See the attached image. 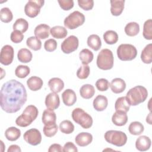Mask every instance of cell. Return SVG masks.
Wrapping results in <instances>:
<instances>
[{
  "mask_svg": "<svg viewBox=\"0 0 152 152\" xmlns=\"http://www.w3.org/2000/svg\"><path fill=\"white\" fill-rule=\"evenodd\" d=\"M27 99L26 89L21 83L11 80L2 85L0 92V105L5 112L13 113L18 112Z\"/></svg>",
  "mask_w": 152,
  "mask_h": 152,
  "instance_id": "1",
  "label": "cell"
},
{
  "mask_svg": "<svg viewBox=\"0 0 152 152\" xmlns=\"http://www.w3.org/2000/svg\"><path fill=\"white\" fill-rule=\"evenodd\" d=\"M147 97V90L142 86H137L129 89L125 96L126 100L130 106H137L144 102Z\"/></svg>",
  "mask_w": 152,
  "mask_h": 152,
  "instance_id": "2",
  "label": "cell"
},
{
  "mask_svg": "<svg viewBox=\"0 0 152 152\" xmlns=\"http://www.w3.org/2000/svg\"><path fill=\"white\" fill-rule=\"evenodd\" d=\"M38 114V109L35 106L28 105L25 108L22 114L17 117L15 124L20 127H27L36 119Z\"/></svg>",
  "mask_w": 152,
  "mask_h": 152,
  "instance_id": "3",
  "label": "cell"
},
{
  "mask_svg": "<svg viewBox=\"0 0 152 152\" xmlns=\"http://www.w3.org/2000/svg\"><path fill=\"white\" fill-rule=\"evenodd\" d=\"M114 58L112 52L109 49H103L99 53L96 64L97 67L102 70H109L113 68Z\"/></svg>",
  "mask_w": 152,
  "mask_h": 152,
  "instance_id": "4",
  "label": "cell"
},
{
  "mask_svg": "<svg viewBox=\"0 0 152 152\" xmlns=\"http://www.w3.org/2000/svg\"><path fill=\"white\" fill-rule=\"evenodd\" d=\"M72 119L84 129H88L93 125L92 117L80 107L74 109L71 113Z\"/></svg>",
  "mask_w": 152,
  "mask_h": 152,
  "instance_id": "5",
  "label": "cell"
},
{
  "mask_svg": "<svg viewBox=\"0 0 152 152\" xmlns=\"http://www.w3.org/2000/svg\"><path fill=\"white\" fill-rule=\"evenodd\" d=\"M104 137L106 142L117 147L124 146L127 141L126 135L121 131H107L105 132Z\"/></svg>",
  "mask_w": 152,
  "mask_h": 152,
  "instance_id": "6",
  "label": "cell"
},
{
  "mask_svg": "<svg viewBox=\"0 0 152 152\" xmlns=\"http://www.w3.org/2000/svg\"><path fill=\"white\" fill-rule=\"evenodd\" d=\"M116 53L120 60L122 61H129L136 58L137 50L131 44H121L118 47Z\"/></svg>",
  "mask_w": 152,
  "mask_h": 152,
  "instance_id": "7",
  "label": "cell"
},
{
  "mask_svg": "<svg viewBox=\"0 0 152 152\" xmlns=\"http://www.w3.org/2000/svg\"><path fill=\"white\" fill-rule=\"evenodd\" d=\"M84 21V15L78 11H75L64 19V24L66 28L73 30L82 26Z\"/></svg>",
  "mask_w": 152,
  "mask_h": 152,
  "instance_id": "8",
  "label": "cell"
},
{
  "mask_svg": "<svg viewBox=\"0 0 152 152\" xmlns=\"http://www.w3.org/2000/svg\"><path fill=\"white\" fill-rule=\"evenodd\" d=\"M43 0H30L24 7V12L27 16L30 18H34L39 15L41 8L43 6Z\"/></svg>",
  "mask_w": 152,
  "mask_h": 152,
  "instance_id": "9",
  "label": "cell"
},
{
  "mask_svg": "<svg viewBox=\"0 0 152 152\" xmlns=\"http://www.w3.org/2000/svg\"><path fill=\"white\" fill-rule=\"evenodd\" d=\"M79 40L77 37L71 35L65 39L61 43V50L66 54L71 53L78 49Z\"/></svg>",
  "mask_w": 152,
  "mask_h": 152,
  "instance_id": "10",
  "label": "cell"
},
{
  "mask_svg": "<svg viewBox=\"0 0 152 152\" xmlns=\"http://www.w3.org/2000/svg\"><path fill=\"white\" fill-rule=\"evenodd\" d=\"M23 138L28 144L35 146L40 144L42 135L37 129L31 128L25 132L23 135Z\"/></svg>",
  "mask_w": 152,
  "mask_h": 152,
  "instance_id": "11",
  "label": "cell"
},
{
  "mask_svg": "<svg viewBox=\"0 0 152 152\" xmlns=\"http://www.w3.org/2000/svg\"><path fill=\"white\" fill-rule=\"evenodd\" d=\"M14 51L13 48L9 45L4 46L1 50L0 62L4 65H9L13 61Z\"/></svg>",
  "mask_w": 152,
  "mask_h": 152,
  "instance_id": "12",
  "label": "cell"
},
{
  "mask_svg": "<svg viewBox=\"0 0 152 152\" xmlns=\"http://www.w3.org/2000/svg\"><path fill=\"white\" fill-rule=\"evenodd\" d=\"M45 103L47 109L53 110H55L60 105L59 97L56 93H50L46 96Z\"/></svg>",
  "mask_w": 152,
  "mask_h": 152,
  "instance_id": "13",
  "label": "cell"
},
{
  "mask_svg": "<svg viewBox=\"0 0 152 152\" xmlns=\"http://www.w3.org/2000/svg\"><path fill=\"white\" fill-rule=\"evenodd\" d=\"M151 144V141L150 138L145 135H142L139 137L135 141V147L140 151H145L148 150Z\"/></svg>",
  "mask_w": 152,
  "mask_h": 152,
  "instance_id": "14",
  "label": "cell"
},
{
  "mask_svg": "<svg viewBox=\"0 0 152 152\" xmlns=\"http://www.w3.org/2000/svg\"><path fill=\"white\" fill-rule=\"evenodd\" d=\"M63 103L67 106L74 105L77 101V96L75 91L71 89L65 90L62 94Z\"/></svg>",
  "mask_w": 152,
  "mask_h": 152,
  "instance_id": "15",
  "label": "cell"
},
{
  "mask_svg": "<svg viewBox=\"0 0 152 152\" xmlns=\"http://www.w3.org/2000/svg\"><path fill=\"white\" fill-rule=\"evenodd\" d=\"M93 141V136L90 133L82 132L79 133L75 138L76 144L80 147H85L89 145Z\"/></svg>",
  "mask_w": 152,
  "mask_h": 152,
  "instance_id": "16",
  "label": "cell"
},
{
  "mask_svg": "<svg viewBox=\"0 0 152 152\" xmlns=\"http://www.w3.org/2000/svg\"><path fill=\"white\" fill-rule=\"evenodd\" d=\"M112 122L116 126L125 125L128 121V116L126 112L122 110H116L112 117Z\"/></svg>",
  "mask_w": 152,
  "mask_h": 152,
  "instance_id": "17",
  "label": "cell"
},
{
  "mask_svg": "<svg viewBox=\"0 0 152 152\" xmlns=\"http://www.w3.org/2000/svg\"><path fill=\"white\" fill-rule=\"evenodd\" d=\"M50 27L46 24H40L36 27L34 30L35 36L39 39H45L49 37Z\"/></svg>",
  "mask_w": 152,
  "mask_h": 152,
  "instance_id": "18",
  "label": "cell"
},
{
  "mask_svg": "<svg viewBox=\"0 0 152 152\" xmlns=\"http://www.w3.org/2000/svg\"><path fill=\"white\" fill-rule=\"evenodd\" d=\"M110 87L113 93L115 94L121 93L126 88V83L123 79L115 78L112 80L110 84Z\"/></svg>",
  "mask_w": 152,
  "mask_h": 152,
  "instance_id": "19",
  "label": "cell"
},
{
  "mask_svg": "<svg viewBox=\"0 0 152 152\" xmlns=\"http://www.w3.org/2000/svg\"><path fill=\"white\" fill-rule=\"evenodd\" d=\"M94 109L98 111L102 112L104 110L108 105V100L107 97L103 95H98L94 99L93 102Z\"/></svg>",
  "mask_w": 152,
  "mask_h": 152,
  "instance_id": "20",
  "label": "cell"
},
{
  "mask_svg": "<svg viewBox=\"0 0 152 152\" xmlns=\"http://www.w3.org/2000/svg\"><path fill=\"white\" fill-rule=\"evenodd\" d=\"M56 115L53 110L45 109L42 114V121L45 125H49L56 124Z\"/></svg>",
  "mask_w": 152,
  "mask_h": 152,
  "instance_id": "21",
  "label": "cell"
},
{
  "mask_svg": "<svg viewBox=\"0 0 152 152\" xmlns=\"http://www.w3.org/2000/svg\"><path fill=\"white\" fill-rule=\"evenodd\" d=\"M110 12L114 16L120 15L124 9V0H111Z\"/></svg>",
  "mask_w": 152,
  "mask_h": 152,
  "instance_id": "22",
  "label": "cell"
},
{
  "mask_svg": "<svg viewBox=\"0 0 152 152\" xmlns=\"http://www.w3.org/2000/svg\"><path fill=\"white\" fill-rule=\"evenodd\" d=\"M48 86L52 92L58 93L64 88V83L61 78L54 77L49 80Z\"/></svg>",
  "mask_w": 152,
  "mask_h": 152,
  "instance_id": "23",
  "label": "cell"
},
{
  "mask_svg": "<svg viewBox=\"0 0 152 152\" xmlns=\"http://www.w3.org/2000/svg\"><path fill=\"white\" fill-rule=\"evenodd\" d=\"M43 84V80L41 78L37 76H32L27 81V85L30 90L33 91L40 90Z\"/></svg>",
  "mask_w": 152,
  "mask_h": 152,
  "instance_id": "24",
  "label": "cell"
},
{
  "mask_svg": "<svg viewBox=\"0 0 152 152\" xmlns=\"http://www.w3.org/2000/svg\"><path fill=\"white\" fill-rule=\"evenodd\" d=\"M80 96L85 99H91L95 94L94 87L93 86L89 84H84L80 89Z\"/></svg>",
  "mask_w": 152,
  "mask_h": 152,
  "instance_id": "25",
  "label": "cell"
},
{
  "mask_svg": "<svg viewBox=\"0 0 152 152\" xmlns=\"http://www.w3.org/2000/svg\"><path fill=\"white\" fill-rule=\"evenodd\" d=\"M87 45L94 51L99 50L102 46V41L97 34H91L87 38Z\"/></svg>",
  "mask_w": 152,
  "mask_h": 152,
  "instance_id": "26",
  "label": "cell"
},
{
  "mask_svg": "<svg viewBox=\"0 0 152 152\" xmlns=\"http://www.w3.org/2000/svg\"><path fill=\"white\" fill-rule=\"evenodd\" d=\"M5 138L10 141H16L21 136V131L16 127L11 126L5 130Z\"/></svg>",
  "mask_w": 152,
  "mask_h": 152,
  "instance_id": "27",
  "label": "cell"
},
{
  "mask_svg": "<svg viewBox=\"0 0 152 152\" xmlns=\"http://www.w3.org/2000/svg\"><path fill=\"white\" fill-rule=\"evenodd\" d=\"M141 59L144 64H150L152 62V44L149 43L145 46L141 53Z\"/></svg>",
  "mask_w": 152,
  "mask_h": 152,
  "instance_id": "28",
  "label": "cell"
},
{
  "mask_svg": "<svg viewBox=\"0 0 152 152\" xmlns=\"http://www.w3.org/2000/svg\"><path fill=\"white\" fill-rule=\"evenodd\" d=\"M50 33L53 37L61 39L66 36L68 31L65 27L61 26H56L50 28Z\"/></svg>",
  "mask_w": 152,
  "mask_h": 152,
  "instance_id": "29",
  "label": "cell"
},
{
  "mask_svg": "<svg viewBox=\"0 0 152 152\" xmlns=\"http://www.w3.org/2000/svg\"><path fill=\"white\" fill-rule=\"evenodd\" d=\"M33 55L31 51L26 48L20 49L17 53V58L18 61L22 63H28L32 59Z\"/></svg>",
  "mask_w": 152,
  "mask_h": 152,
  "instance_id": "30",
  "label": "cell"
},
{
  "mask_svg": "<svg viewBox=\"0 0 152 152\" xmlns=\"http://www.w3.org/2000/svg\"><path fill=\"white\" fill-rule=\"evenodd\" d=\"M124 30L127 36H135L140 32V26L136 22H130L125 26Z\"/></svg>",
  "mask_w": 152,
  "mask_h": 152,
  "instance_id": "31",
  "label": "cell"
},
{
  "mask_svg": "<svg viewBox=\"0 0 152 152\" xmlns=\"http://www.w3.org/2000/svg\"><path fill=\"white\" fill-rule=\"evenodd\" d=\"M79 58L83 65H88L93 59V52L88 49H83L79 53Z\"/></svg>",
  "mask_w": 152,
  "mask_h": 152,
  "instance_id": "32",
  "label": "cell"
},
{
  "mask_svg": "<svg viewBox=\"0 0 152 152\" xmlns=\"http://www.w3.org/2000/svg\"><path fill=\"white\" fill-rule=\"evenodd\" d=\"M144 130V125L138 121L131 122L128 126V131L129 133L134 135H139L141 134Z\"/></svg>",
  "mask_w": 152,
  "mask_h": 152,
  "instance_id": "33",
  "label": "cell"
},
{
  "mask_svg": "<svg viewBox=\"0 0 152 152\" xmlns=\"http://www.w3.org/2000/svg\"><path fill=\"white\" fill-rule=\"evenodd\" d=\"M130 105L128 104L125 96L120 97L117 99L115 103V109L116 110H122L125 112L129 111Z\"/></svg>",
  "mask_w": 152,
  "mask_h": 152,
  "instance_id": "34",
  "label": "cell"
},
{
  "mask_svg": "<svg viewBox=\"0 0 152 152\" xmlns=\"http://www.w3.org/2000/svg\"><path fill=\"white\" fill-rule=\"evenodd\" d=\"M14 30H18L22 33H25L28 28V23L24 18H18L12 26Z\"/></svg>",
  "mask_w": 152,
  "mask_h": 152,
  "instance_id": "35",
  "label": "cell"
},
{
  "mask_svg": "<svg viewBox=\"0 0 152 152\" xmlns=\"http://www.w3.org/2000/svg\"><path fill=\"white\" fill-rule=\"evenodd\" d=\"M103 39L108 45L115 44L118 40V35L113 30H107L103 34Z\"/></svg>",
  "mask_w": 152,
  "mask_h": 152,
  "instance_id": "36",
  "label": "cell"
},
{
  "mask_svg": "<svg viewBox=\"0 0 152 152\" xmlns=\"http://www.w3.org/2000/svg\"><path fill=\"white\" fill-rule=\"evenodd\" d=\"M26 45L29 48L34 51L39 50L42 48V42L36 36L29 37L26 40Z\"/></svg>",
  "mask_w": 152,
  "mask_h": 152,
  "instance_id": "37",
  "label": "cell"
},
{
  "mask_svg": "<svg viewBox=\"0 0 152 152\" xmlns=\"http://www.w3.org/2000/svg\"><path fill=\"white\" fill-rule=\"evenodd\" d=\"M59 129L64 134H71L74 130V124L69 120H64L59 124Z\"/></svg>",
  "mask_w": 152,
  "mask_h": 152,
  "instance_id": "38",
  "label": "cell"
},
{
  "mask_svg": "<svg viewBox=\"0 0 152 152\" xmlns=\"http://www.w3.org/2000/svg\"><path fill=\"white\" fill-rule=\"evenodd\" d=\"M143 37L147 40L152 39V20L148 19L145 21L143 26Z\"/></svg>",
  "mask_w": 152,
  "mask_h": 152,
  "instance_id": "39",
  "label": "cell"
},
{
  "mask_svg": "<svg viewBox=\"0 0 152 152\" xmlns=\"http://www.w3.org/2000/svg\"><path fill=\"white\" fill-rule=\"evenodd\" d=\"M13 15L10 8L7 7L2 8L0 11V19L2 22L8 23L12 20Z\"/></svg>",
  "mask_w": 152,
  "mask_h": 152,
  "instance_id": "40",
  "label": "cell"
},
{
  "mask_svg": "<svg viewBox=\"0 0 152 152\" xmlns=\"http://www.w3.org/2000/svg\"><path fill=\"white\" fill-rule=\"evenodd\" d=\"M30 69L27 65H20L16 68L15 70V75L20 78H26L30 74Z\"/></svg>",
  "mask_w": 152,
  "mask_h": 152,
  "instance_id": "41",
  "label": "cell"
},
{
  "mask_svg": "<svg viewBox=\"0 0 152 152\" xmlns=\"http://www.w3.org/2000/svg\"><path fill=\"white\" fill-rule=\"evenodd\" d=\"M58 127L56 124L45 125L43 128V131L44 135L47 137H53L58 132Z\"/></svg>",
  "mask_w": 152,
  "mask_h": 152,
  "instance_id": "42",
  "label": "cell"
},
{
  "mask_svg": "<svg viewBox=\"0 0 152 152\" xmlns=\"http://www.w3.org/2000/svg\"><path fill=\"white\" fill-rule=\"evenodd\" d=\"M90 67L88 65H81L77 71V76L78 78L81 80H84L88 78L90 75Z\"/></svg>",
  "mask_w": 152,
  "mask_h": 152,
  "instance_id": "43",
  "label": "cell"
},
{
  "mask_svg": "<svg viewBox=\"0 0 152 152\" xmlns=\"http://www.w3.org/2000/svg\"><path fill=\"white\" fill-rule=\"evenodd\" d=\"M109 86V82L105 78H100L96 82V87L97 89L100 91H105L107 90Z\"/></svg>",
  "mask_w": 152,
  "mask_h": 152,
  "instance_id": "44",
  "label": "cell"
},
{
  "mask_svg": "<svg viewBox=\"0 0 152 152\" xmlns=\"http://www.w3.org/2000/svg\"><path fill=\"white\" fill-rule=\"evenodd\" d=\"M79 7L85 11H90L94 7V1L93 0H78Z\"/></svg>",
  "mask_w": 152,
  "mask_h": 152,
  "instance_id": "45",
  "label": "cell"
},
{
  "mask_svg": "<svg viewBox=\"0 0 152 152\" xmlns=\"http://www.w3.org/2000/svg\"><path fill=\"white\" fill-rule=\"evenodd\" d=\"M44 48L47 52H53L57 48V42L53 39H49L45 42Z\"/></svg>",
  "mask_w": 152,
  "mask_h": 152,
  "instance_id": "46",
  "label": "cell"
},
{
  "mask_svg": "<svg viewBox=\"0 0 152 152\" xmlns=\"http://www.w3.org/2000/svg\"><path fill=\"white\" fill-rule=\"evenodd\" d=\"M10 39L14 43H19L23 40L24 35L21 32L18 30H14L11 33Z\"/></svg>",
  "mask_w": 152,
  "mask_h": 152,
  "instance_id": "47",
  "label": "cell"
},
{
  "mask_svg": "<svg viewBox=\"0 0 152 152\" xmlns=\"http://www.w3.org/2000/svg\"><path fill=\"white\" fill-rule=\"evenodd\" d=\"M60 7L64 11H68L74 7V1L72 0H58Z\"/></svg>",
  "mask_w": 152,
  "mask_h": 152,
  "instance_id": "48",
  "label": "cell"
},
{
  "mask_svg": "<svg viewBox=\"0 0 152 152\" xmlns=\"http://www.w3.org/2000/svg\"><path fill=\"white\" fill-rule=\"evenodd\" d=\"M63 151L66 152V151H73V152H77L78 149L75 145L74 143L72 142H67L65 144L64 146L63 147Z\"/></svg>",
  "mask_w": 152,
  "mask_h": 152,
  "instance_id": "49",
  "label": "cell"
},
{
  "mask_svg": "<svg viewBox=\"0 0 152 152\" xmlns=\"http://www.w3.org/2000/svg\"><path fill=\"white\" fill-rule=\"evenodd\" d=\"M48 151L49 152H54V151L62 152L63 151V148H62V147L59 144H53L49 147L48 149Z\"/></svg>",
  "mask_w": 152,
  "mask_h": 152,
  "instance_id": "50",
  "label": "cell"
},
{
  "mask_svg": "<svg viewBox=\"0 0 152 152\" xmlns=\"http://www.w3.org/2000/svg\"><path fill=\"white\" fill-rule=\"evenodd\" d=\"M8 152H21V150L20 148V147L17 145H15V144H13V145H11L9 147V148H8V150H7Z\"/></svg>",
  "mask_w": 152,
  "mask_h": 152,
  "instance_id": "51",
  "label": "cell"
},
{
  "mask_svg": "<svg viewBox=\"0 0 152 152\" xmlns=\"http://www.w3.org/2000/svg\"><path fill=\"white\" fill-rule=\"evenodd\" d=\"M146 122H148L149 124L151 125V113L150 112L149 115L146 118Z\"/></svg>",
  "mask_w": 152,
  "mask_h": 152,
  "instance_id": "52",
  "label": "cell"
}]
</instances>
